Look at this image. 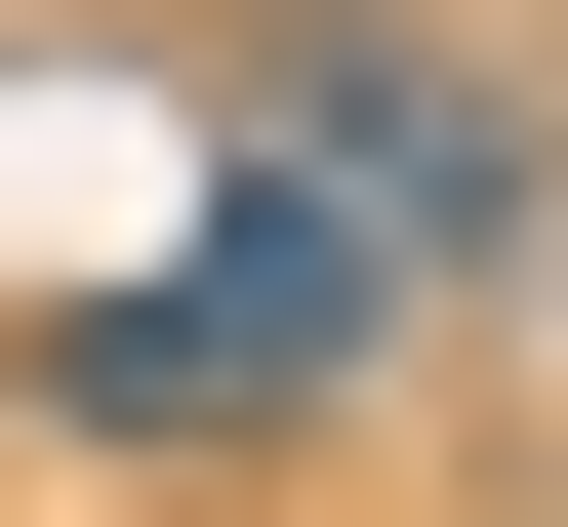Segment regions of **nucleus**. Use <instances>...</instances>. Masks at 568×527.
Returning a JSON list of instances; mask_svg holds the SVG:
<instances>
[{"label": "nucleus", "instance_id": "f257e3e1", "mask_svg": "<svg viewBox=\"0 0 568 527\" xmlns=\"http://www.w3.org/2000/svg\"><path fill=\"white\" fill-rule=\"evenodd\" d=\"M366 325H406V244L244 163L163 284H82V325H41V446H325V406H366Z\"/></svg>", "mask_w": 568, "mask_h": 527}]
</instances>
